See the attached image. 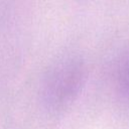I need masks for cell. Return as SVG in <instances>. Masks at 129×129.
<instances>
[{
    "mask_svg": "<svg viewBox=\"0 0 129 129\" xmlns=\"http://www.w3.org/2000/svg\"><path fill=\"white\" fill-rule=\"evenodd\" d=\"M86 75L84 59L75 53L57 57L44 79V91L53 100L67 99L73 96L81 87Z\"/></svg>",
    "mask_w": 129,
    "mask_h": 129,
    "instance_id": "6da1fadb",
    "label": "cell"
},
{
    "mask_svg": "<svg viewBox=\"0 0 129 129\" xmlns=\"http://www.w3.org/2000/svg\"><path fill=\"white\" fill-rule=\"evenodd\" d=\"M116 84L124 98L129 100V47L120 55L116 67Z\"/></svg>",
    "mask_w": 129,
    "mask_h": 129,
    "instance_id": "7a4b0ae2",
    "label": "cell"
}]
</instances>
